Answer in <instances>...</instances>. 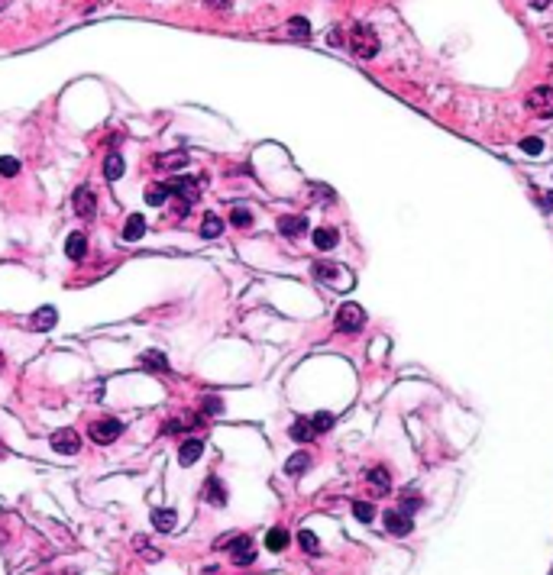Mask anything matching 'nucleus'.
Masks as SVG:
<instances>
[{
	"label": "nucleus",
	"instance_id": "nucleus-26",
	"mask_svg": "<svg viewBox=\"0 0 553 575\" xmlns=\"http://www.w3.org/2000/svg\"><path fill=\"white\" fill-rule=\"evenodd\" d=\"M168 194H172L168 184H149V188H146V204H149V207H162L168 200Z\"/></svg>",
	"mask_w": 553,
	"mask_h": 575
},
{
	"label": "nucleus",
	"instance_id": "nucleus-31",
	"mask_svg": "<svg viewBox=\"0 0 553 575\" xmlns=\"http://www.w3.org/2000/svg\"><path fill=\"white\" fill-rule=\"evenodd\" d=\"M298 543H301V550L310 553V556H318V553H320V543H318V536L310 534V530H301V534H298Z\"/></svg>",
	"mask_w": 553,
	"mask_h": 575
},
{
	"label": "nucleus",
	"instance_id": "nucleus-34",
	"mask_svg": "<svg viewBox=\"0 0 553 575\" xmlns=\"http://www.w3.org/2000/svg\"><path fill=\"white\" fill-rule=\"evenodd\" d=\"M230 223L240 226V230H246V226L252 223V214L246 207H233V214H230Z\"/></svg>",
	"mask_w": 553,
	"mask_h": 575
},
{
	"label": "nucleus",
	"instance_id": "nucleus-7",
	"mask_svg": "<svg viewBox=\"0 0 553 575\" xmlns=\"http://www.w3.org/2000/svg\"><path fill=\"white\" fill-rule=\"evenodd\" d=\"M382 520H385V530L392 536H408L411 530H414V520H411L404 511H385V517H382Z\"/></svg>",
	"mask_w": 553,
	"mask_h": 575
},
{
	"label": "nucleus",
	"instance_id": "nucleus-17",
	"mask_svg": "<svg viewBox=\"0 0 553 575\" xmlns=\"http://www.w3.org/2000/svg\"><path fill=\"white\" fill-rule=\"evenodd\" d=\"M178 524V514L172 508H159V511H152V527L159 530V534H172Z\"/></svg>",
	"mask_w": 553,
	"mask_h": 575
},
{
	"label": "nucleus",
	"instance_id": "nucleus-11",
	"mask_svg": "<svg viewBox=\"0 0 553 575\" xmlns=\"http://www.w3.org/2000/svg\"><path fill=\"white\" fill-rule=\"evenodd\" d=\"M55 324H59V310L55 307H39L33 317H29V330H33V333H46V330H52Z\"/></svg>",
	"mask_w": 553,
	"mask_h": 575
},
{
	"label": "nucleus",
	"instance_id": "nucleus-14",
	"mask_svg": "<svg viewBox=\"0 0 553 575\" xmlns=\"http://www.w3.org/2000/svg\"><path fill=\"white\" fill-rule=\"evenodd\" d=\"M188 165V152H165V155H156V168H162V172H182V168Z\"/></svg>",
	"mask_w": 553,
	"mask_h": 575
},
{
	"label": "nucleus",
	"instance_id": "nucleus-18",
	"mask_svg": "<svg viewBox=\"0 0 553 575\" xmlns=\"http://www.w3.org/2000/svg\"><path fill=\"white\" fill-rule=\"evenodd\" d=\"M369 485L376 488V494H388L392 492V476H388V469L385 466H376V469H369Z\"/></svg>",
	"mask_w": 553,
	"mask_h": 575
},
{
	"label": "nucleus",
	"instance_id": "nucleus-6",
	"mask_svg": "<svg viewBox=\"0 0 553 575\" xmlns=\"http://www.w3.org/2000/svg\"><path fill=\"white\" fill-rule=\"evenodd\" d=\"M528 107L537 117H553V88H547V84L534 88V91L528 94Z\"/></svg>",
	"mask_w": 553,
	"mask_h": 575
},
{
	"label": "nucleus",
	"instance_id": "nucleus-33",
	"mask_svg": "<svg viewBox=\"0 0 553 575\" xmlns=\"http://www.w3.org/2000/svg\"><path fill=\"white\" fill-rule=\"evenodd\" d=\"M20 175V162L13 155H4L0 159V178H17Z\"/></svg>",
	"mask_w": 553,
	"mask_h": 575
},
{
	"label": "nucleus",
	"instance_id": "nucleus-15",
	"mask_svg": "<svg viewBox=\"0 0 553 575\" xmlns=\"http://www.w3.org/2000/svg\"><path fill=\"white\" fill-rule=\"evenodd\" d=\"M304 230H308V220L304 217H278V233L288 236V240L304 236Z\"/></svg>",
	"mask_w": 553,
	"mask_h": 575
},
{
	"label": "nucleus",
	"instance_id": "nucleus-10",
	"mask_svg": "<svg viewBox=\"0 0 553 575\" xmlns=\"http://www.w3.org/2000/svg\"><path fill=\"white\" fill-rule=\"evenodd\" d=\"M168 191L175 194L178 200H184V204H198V178H178V181L168 184Z\"/></svg>",
	"mask_w": 553,
	"mask_h": 575
},
{
	"label": "nucleus",
	"instance_id": "nucleus-9",
	"mask_svg": "<svg viewBox=\"0 0 553 575\" xmlns=\"http://www.w3.org/2000/svg\"><path fill=\"white\" fill-rule=\"evenodd\" d=\"M230 553H233V562L236 566H250L252 559H256V550H252V540L246 534L233 536V543H230Z\"/></svg>",
	"mask_w": 553,
	"mask_h": 575
},
{
	"label": "nucleus",
	"instance_id": "nucleus-32",
	"mask_svg": "<svg viewBox=\"0 0 553 575\" xmlns=\"http://www.w3.org/2000/svg\"><path fill=\"white\" fill-rule=\"evenodd\" d=\"M353 514H356V520H362V524H369V520L376 517V508H372L369 501H356V504H353Z\"/></svg>",
	"mask_w": 553,
	"mask_h": 575
},
{
	"label": "nucleus",
	"instance_id": "nucleus-38",
	"mask_svg": "<svg viewBox=\"0 0 553 575\" xmlns=\"http://www.w3.org/2000/svg\"><path fill=\"white\" fill-rule=\"evenodd\" d=\"M204 414H210V417H214V414H220V401H217V398L204 401Z\"/></svg>",
	"mask_w": 553,
	"mask_h": 575
},
{
	"label": "nucleus",
	"instance_id": "nucleus-19",
	"mask_svg": "<svg viewBox=\"0 0 553 575\" xmlns=\"http://www.w3.org/2000/svg\"><path fill=\"white\" fill-rule=\"evenodd\" d=\"M143 233H146V217L143 214H130L123 223V240L136 242V240H143Z\"/></svg>",
	"mask_w": 553,
	"mask_h": 575
},
{
	"label": "nucleus",
	"instance_id": "nucleus-12",
	"mask_svg": "<svg viewBox=\"0 0 553 575\" xmlns=\"http://www.w3.org/2000/svg\"><path fill=\"white\" fill-rule=\"evenodd\" d=\"M201 452H204V443L198 440V436H188V440L178 446V462H182V466H194V462L201 459Z\"/></svg>",
	"mask_w": 553,
	"mask_h": 575
},
{
	"label": "nucleus",
	"instance_id": "nucleus-27",
	"mask_svg": "<svg viewBox=\"0 0 553 575\" xmlns=\"http://www.w3.org/2000/svg\"><path fill=\"white\" fill-rule=\"evenodd\" d=\"M308 469H310V456H308V452H294V456L285 462L288 476H301V472H308Z\"/></svg>",
	"mask_w": 553,
	"mask_h": 575
},
{
	"label": "nucleus",
	"instance_id": "nucleus-43",
	"mask_svg": "<svg viewBox=\"0 0 553 575\" xmlns=\"http://www.w3.org/2000/svg\"><path fill=\"white\" fill-rule=\"evenodd\" d=\"M550 575H553V569H550Z\"/></svg>",
	"mask_w": 553,
	"mask_h": 575
},
{
	"label": "nucleus",
	"instance_id": "nucleus-3",
	"mask_svg": "<svg viewBox=\"0 0 553 575\" xmlns=\"http://www.w3.org/2000/svg\"><path fill=\"white\" fill-rule=\"evenodd\" d=\"M362 326H366V310L360 304H343L336 310V330L340 333H360Z\"/></svg>",
	"mask_w": 553,
	"mask_h": 575
},
{
	"label": "nucleus",
	"instance_id": "nucleus-35",
	"mask_svg": "<svg viewBox=\"0 0 553 575\" xmlns=\"http://www.w3.org/2000/svg\"><path fill=\"white\" fill-rule=\"evenodd\" d=\"M421 508V498H418V494H414V492H411V494H404V498H402V508H398V511H404V514H414V511H418Z\"/></svg>",
	"mask_w": 553,
	"mask_h": 575
},
{
	"label": "nucleus",
	"instance_id": "nucleus-1",
	"mask_svg": "<svg viewBox=\"0 0 553 575\" xmlns=\"http://www.w3.org/2000/svg\"><path fill=\"white\" fill-rule=\"evenodd\" d=\"M350 49L353 55H360V59H376L378 55V36L372 26L366 23H356L350 29Z\"/></svg>",
	"mask_w": 553,
	"mask_h": 575
},
{
	"label": "nucleus",
	"instance_id": "nucleus-4",
	"mask_svg": "<svg viewBox=\"0 0 553 575\" xmlns=\"http://www.w3.org/2000/svg\"><path fill=\"white\" fill-rule=\"evenodd\" d=\"M123 434V424L120 420H114V417H104V420H94L91 430H88V436H91L97 446H110V443L117 440V436Z\"/></svg>",
	"mask_w": 553,
	"mask_h": 575
},
{
	"label": "nucleus",
	"instance_id": "nucleus-8",
	"mask_svg": "<svg viewBox=\"0 0 553 575\" xmlns=\"http://www.w3.org/2000/svg\"><path fill=\"white\" fill-rule=\"evenodd\" d=\"M71 200H75V214H78V217H84V220L94 217V210H97V198H94V191L88 188V184H81Z\"/></svg>",
	"mask_w": 553,
	"mask_h": 575
},
{
	"label": "nucleus",
	"instance_id": "nucleus-36",
	"mask_svg": "<svg viewBox=\"0 0 553 575\" xmlns=\"http://www.w3.org/2000/svg\"><path fill=\"white\" fill-rule=\"evenodd\" d=\"M521 149H524V152H531V155H537V152L544 149V142L537 139V136H528V139H521Z\"/></svg>",
	"mask_w": 553,
	"mask_h": 575
},
{
	"label": "nucleus",
	"instance_id": "nucleus-24",
	"mask_svg": "<svg viewBox=\"0 0 553 575\" xmlns=\"http://www.w3.org/2000/svg\"><path fill=\"white\" fill-rule=\"evenodd\" d=\"M133 546H136V553H139L146 562H159V559H162V550H159V546H152L146 536H133Z\"/></svg>",
	"mask_w": 553,
	"mask_h": 575
},
{
	"label": "nucleus",
	"instance_id": "nucleus-40",
	"mask_svg": "<svg viewBox=\"0 0 553 575\" xmlns=\"http://www.w3.org/2000/svg\"><path fill=\"white\" fill-rule=\"evenodd\" d=\"M201 575H220V572H217V566H210V569H204Z\"/></svg>",
	"mask_w": 553,
	"mask_h": 575
},
{
	"label": "nucleus",
	"instance_id": "nucleus-23",
	"mask_svg": "<svg viewBox=\"0 0 553 575\" xmlns=\"http://www.w3.org/2000/svg\"><path fill=\"white\" fill-rule=\"evenodd\" d=\"M104 175H107V181L123 178V155H120V152H107V159H104Z\"/></svg>",
	"mask_w": 553,
	"mask_h": 575
},
{
	"label": "nucleus",
	"instance_id": "nucleus-29",
	"mask_svg": "<svg viewBox=\"0 0 553 575\" xmlns=\"http://www.w3.org/2000/svg\"><path fill=\"white\" fill-rule=\"evenodd\" d=\"M143 366L156 368V372H168V359L159 349H149V352H143Z\"/></svg>",
	"mask_w": 553,
	"mask_h": 575
},
{
	"label": "nucleus",
	"instance_id": "nucleus-41",
	"mask_svg": "<svg viewBox=\"0 0 553 575\" xmlns=\"http://www.w3.org/2000/svg\"><path fill=\"white\" fill-rule=\"evenodd\" d=\"M7 4H10V0H0V10H7Z\"/></svg>",
	"mask_w": 553,
	"mask_h": 575
},
{
	"label": "nucleus",
	"instance_id": "nucleus-13",
	"mask_svg": "<svg viewBox=\"0 0 553 575\" xmlns=\"http://www.w3.org/2000/svg\"><path fill=\"white\" fill-rule=\"evenodd\" d=\"M65 256L71 258V262H81L84 256H88V236L78 230V233H71L65 240Z\"/></svg>",
	"mask_w": 553,
	"mask_h": 575
},
{
	"label": "nucleus",
	"instance_id": "nucleus-39",
	"mask_svg": "<svg viewBox=\"0 0 553 575\" xmlns=\"http://www.w3.org/2000/svg\"><path fill=\"white\" fill-rule=\"evenodd\" d=\"M528 4H531V7H534V10H544V7H550V0H528Z\"/></svg>",
	"mask_w": 553,
	"mask_h": 575
},
{
	"label": "nucleus",
	"instance_id": "nucleus-37",
	"mask_svg": "<svg viewBox=\"0 0 553 575\" xmlns=\"http://www.w3.org/2000/svg\"><path fill=\"white\" fill-rule=\"evenodd\" d=\"M210 10H217V13H226V10H233V0H204Z\"/></svg>",
	"mask_w": 553,
	"mask_h": 575
},
{
	"label": "nucleus",
	"instance_id": "nucleus-25",
	"mask_svg": "<svg viewBox=\"0 0 553 575\" xmlns=\"http://www.w3.org/2000/svg\"><path fill=\"white\" fill-rule=\"evenodd\" d=\"M220 233H224V220H220L217 214H207V217L201 220V236L204 240H217Z\"/></svg>",
	"mask_w": 553,
	"mask_h": 575
},
{
	"label": "nucleus",
	"instance_id": "nucleus-20",
	"mask_svg": "<svg viewBox=\"0 0 553 575\" xmlns=\"http://www.w3.org/2000/svg\"><path fill=\"white\" fill-rule=\"evenodd\" d=\"M292 543V536H288V530L285 527H272L266 534V546H268V553H282Z\"/></svg>",
	"mask_w": 553,
	"mask_h": 575
},
{
	"label": "nucleus",
	"instance_id": "nucleus-28",
	"mask_svg": "<svg viewBox=\"0 0 553 575\" xmlns=\"http://www.w3.org/2000/svg\"><path fill=\"white\" fill-rule=\"evenodd\" d=\"M288 36L292 39H310V23L304 17H292L288 20Z\"/></svg>",
	"mask_w": 553,
	"mask_h": 575
},
{
	"label": "nucleus",
	"instance_id": "nucleus-22",
	"mask_svg": "<svg viewBox=\"0 0 553 575\" xmlns=\"http://www.w3.org/2000/svg\"><path fill=\"white\" fill-rule=\"evenodd\" d=\"M314 427H310V417H298L292 424V440H298V443H310L314 440Z\"/></svg>",
	"mask_w": 553,
	"mask_h": 575
},
{
	"label": "nucleus",
	"instance_id": "nucleus-2",
	"mask_svg": "<svg viewBox=\"0 0 553 575\" xmlns=\"http://www.w3.org/2000/svg\"><path fill=\"white\" fill-rule=\"evenodd\" d=\"M314 278L324 284H330V288H346V284H353V275L346 272V268H340L336 262H314Z\"/></svg>",
	"mask_w": 553,
	"mask_h": 575
},
{
	"label": "nucleus",
	"instance_id": "nucleus-30",
	"mask_svg": "<svg viewBox=\"0 0 553 575\" xmlns=\"http://www.w3.org/2000/svg\"><path fill=\"white\" fill-rule=\"evenodd\" d=\"M310 427H314V434H324V430H330L334 427V414H327V410H320V414L310 417Z\"/></svg>",
	"mask_w": 553,
	"mask_h": 575
},
{
	"label": "nucleus",
	"instance_id": "nucleus-16",
	"mask_svg": "<svg viewBox=\"0 0 553 575\" xmlns=\"http://www.w3.org/2000/svg\"><path fill=\"white\" fill-rule=\"evenodd\" d=\"M204 501L217 504V508H224L226 504V488H224V482H220L217 476H210L207 482H204Z\"/></svg>",
	"mask_w": 553,
	"mask_h": 575
},
{
	"label": "nucleus",
	"instance_id": "nucleus-5",
	"mask_svg": "<svg viewBox=\"0 0 553 575\" xmlns=\"http://www.w3.org/2000/svg\"><path fill=\"white\" fill-rule=\"evenodd\" d=\"M49 443H52V450L62 452V456H75V452L81 450V436H78V430H71V427L55 430V434L49 436Z\"/></svg>",
	"mask_w": 553,
	"mask_h": 575
},
{
	"label": "nucleus",
	"instance_id": "nucleus-42",
	"mask_svg": "<svg viewBox=\"0 0 553 575\" xmlns=\"http://www.w3.org/2000/svg\"><path fill=\"white\" fill-rule=\"evenodd\" d=\"M0 368H4V352H0Z\"/></svg>",
	"mask_w": 553,
	"mask_h": 575
},
{
	"label": "nucleus",
	"instance_id": "nucleus-21",
	"mask_svg": "<svg viewBox=\"0 0 553 575\" xmlns=\"http://www.w3.org/2000/svg\"><path fill=\"white\" fill-rule=\"evenodd\" d=\"M336 242H340V233H336L334 226H320V230H314V246H318L320 252L334 249Z\"/></svg>",
	"mask_w": 553,
	"mask_h": 575
}]
</instances>
